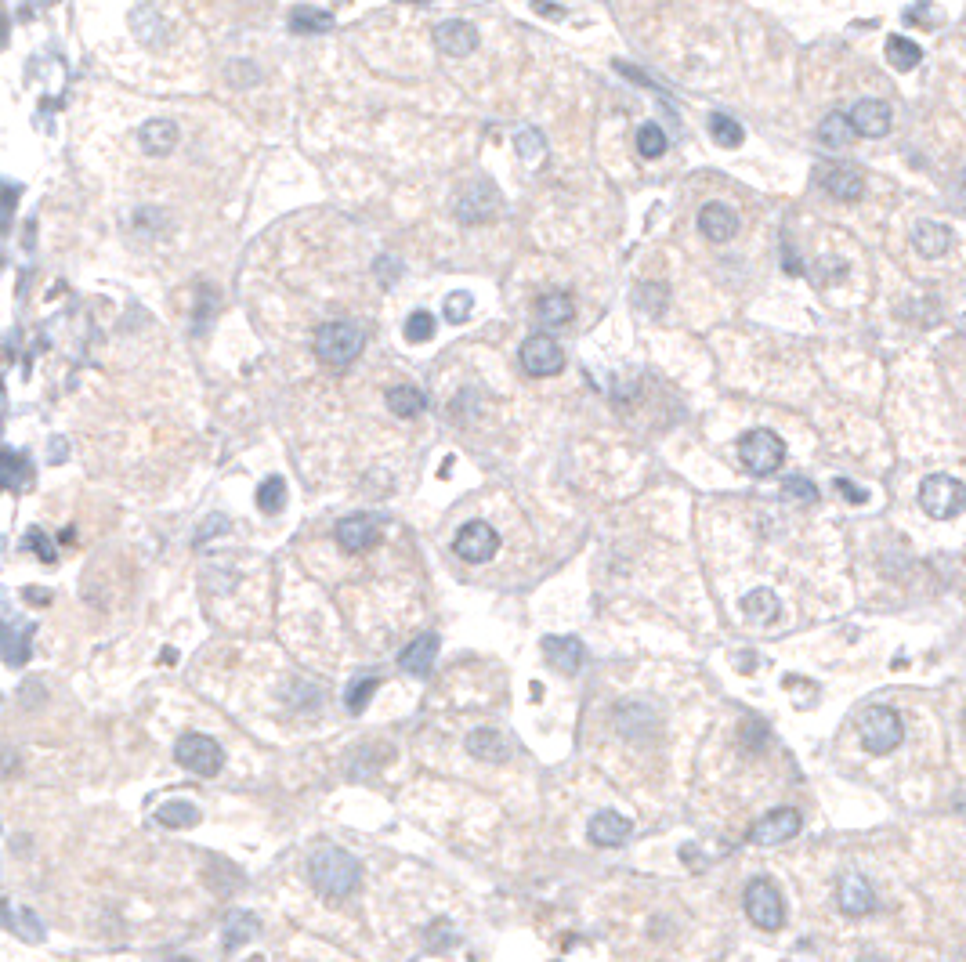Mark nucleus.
I'll use <instances>...</instances> for the list:
<instances>
[{"label":"nucleus","instance_id":"f257e3e1","mask_svg":"<svg viewBox=\"0 0 966 962\" xmlns=\"http://www.w3.org/2000/svg\"><path fill=\"white\" fill-rule=\"evenodd\" d=\"M308 876H312V883L322 890V894L337 897V901H341V897L355 894L362 868H359V861L351 858L348 850L319 847L312 858H308Z\"/></svg>","mask_w":966,"mask_h":962},{"label":"nucleus","instance_id":"f03ea898","mask_svg":"<svg viewBox=\"0 0 966 962\" xmlns=\"http://www.w3.org/2000/svg\"><path fill=\"white\" fill-rule=\"evenodd\" d=\"M735 449H739L742 471L753 474V478H771V474H778V467L786 463V442H782L775 431H768V427L746 431Z\"/></svg>","mask_w":966,"mask_h":962},{"label":"nucleus","instance_id":"7ed1b4c3","mask_svg":"<svg viewBox=\"0 0 966 962\" xmlns=\"http://www.w3.org/2000/svg\"><path fill=\"white\" fill-rule=\"evenodd\" d=\"M858 738H862L865 753L887 756L905 742V724H901L898 709L891 706H869L858 717Z\"/></svg>","mask_w":966,"mask_h":962},{"label":"nucleus","instance_id":"20e7f679","mask_svg":"<svg viewBox=\"0 0 966 962\" xmlns=\"http://www.w3.org/2000/svg\"><path fill=\"white\" fill-rule=\"evenodd\" d=\"M919 507L934 521H952L966 510V485L952 474H927L919 481Z\"/></svg>","mask_w":966,"mask_h":962},{"label":"nucleus","instance_id":"39448f33","mask_svg":"<svg viewBox=\"0 0 966 962\" xmlns=\"http://www.w3.org/2000/svg\"><path fill=\"white\" fill-rule=\"evenodd\" d=\"M366 337H362L359 326L351 322H326L315 333V355H319L326 366H348L355 355L362 351Z\"/></svg>","mask_w":966,"mask_h":962},{"label":"nucleus","instance_id":"423d86ee","mask_svg":"<svg viewBox=\"0 0 966 962\" xmlns=\"http://www.w3.org/2000/svg\"><path fill=\"white\" fill-rule=\"evenodd\" d=\"M746 915L753 919V926H760V930H768V934H775V930H782V923H786V905H782V894L775 890V883H768V879H753L746 887Z\"/></svg>","mask_w":966,"mask_h":962},{"label":"nucleus","instance_id":"0eeeda50","mask_svg":"<svg viewBox=\"0 0 966 962\" xmlns=\"http://www.w3.org/2000/svg\"><path fill=\"white\" fill-rule=\"evenodd\" d=\"M174 756L178 764L192 774H203V778H214V774L225 767V753L214 738L207 735H181L178 746H174Z\"/></svg>","mask_w":966,"mask_h":962},{"label":"nucleus","instance_id":"6e6552de","mask_svg":"<svg viewBox=\"0 0 966 962\" xmlns=\"http://www.w3.org/2000/svg\"><path fill=\"white\" fill-rule=\"evenodd\" d=\"M565 366V351L550 333H532L525 344H521V369L529 377H554Z\"/></svg>","mask_w":966,"mask_h":962},{"label":"nucleus","instance_id":"1a4fd4ad","mask_svg":"<svg viewBox=\"0 0 966 962\" xmlns=\"http://www.w3.org/2000/svg\"><path fill=\"white\" fill-rule=\"evenodd\" d=\"M453 550L464 557L467 565H485V561H493L496 550H500V536H496L493 525L471 521V525H464V529L456 532Z\"/></svg>","mask_w":966,"mask_h":962},{"label":"nucleus","instance_id":"9d476101","mask_svg":"<svg viewBox=\"0 0 966 962\" xmlns=\"http://www.w3.org/2000/svg\"><path fill=\"white\" fill-rule=\"evenodd\" d=\"M796 832H800V814H796L793 807H778V811L764 814V818L749 829V843H753V847H778V843L793 840Z\"/></svg>","mask_w":966,"mask_h":962},{"label":"nucleus","instance_id":"9b49d317","mask_svg":"<svg viewBox=\"0 0 966 962\" xmlns=\"http://www.w3.org/2000/svg\"><path fill=\"white\" fill-rule=\"evenodd\" d=\"M847 120H851V131L862 138H887L894 127V109L880 98H862Z\"/></svg>","mask_w":966,"mask_h":962},{"label":"nucleus","instance_id":"f8f14e48","mask_svg":"<svg viewBox=\"0 0 966 962\" xmlns=\"http://www.w3.org/2000/svg\"><path fill=\"white\" fill-rule=\"evenodd\" d=\"M500 210V192H496L493 181H474L471 189L460 196V203H456V217L460 221H467V225H482V221H489V217Z\"/></svg>","mask_w":966,"mask_h":962},{"label":"nucleus","instance_id":"ddd939ff","mask_svg":"<svg viewBox=\"0 0 966 962\" xmlns=\"http://www.w3.org/2000/svg\"><path fill=\"white\" fill-rule=\"evenodd\" d=\"M818 185L833 199L840 203H858L865 196V174L854 167H840V163H829V167L818 170Z\"/></svg>","mask_w":966,"mask_h":962},{"label":"nucleus","instance_id":"4468645a","mask_svg":"<svg viewBox=\"0 0 966 962\" xmlns=\"http://www.w3.org/2000/svg\"><path fill=\"white\" fill-rule=\"evenodd\" d=\"M543 659H547L554 670L576 677V673L583 670V662H587V648H583L579 637H543Z\"/></svg>","mask_w":966,"mask_h":962},{"label":"nucleus","instance_id":"2eb2a0df","mask_svg":"<svg viewBox=\"0 0 966 962\" xmlns=\"http://www.w3.org/2000/svg\"><path fill=\"white\" fill-rule=\"evenodd\" d=\"M836 901L847 915H869L876 908V894H872L869 879L858 876V872H847L836 883Z\"/></svg>","mask_w":966,"mask_h":962},{"label":"nucleus","instance_id":"dca6fc26","mask_svg":"<svg viewBox=\"0 0 966 962\" xmlns=\"http://www.w3.org/2000/svg\"><path fill=\"white\" fill-rule=\"evenodd\" d=\"M699 232L710 243H728L739 232V214L728 207V203H706L699 210Z\"/></svg>","mask_w":966,"mask_h":962},{"label":"nucleus","instance_id":"f3484780","mask_svg":"<svg viewBox=\"0 0 966 962\" xmlns=\"http://www.w3.org/2000/svg\"><path fill=\"white\" fill-rule=\"evenodd\" d=\"M590 843L594 847H619L623 840H630V832H634V821L623 818V814L616 811H601L590 818Z\"/></svg>","mask_w":966,"mask_h":962},{"label":"nucleus","instance_id":"a211bd4d","mask_svg":"<svg viewBox=\"0 0 966 962\" xmlns=\"http://www.w3.org/2000/svg\"><path fill=\"white\" fill-rule=\"evenodd\" d=\"M435 44H438V51H446L449 58H464L478 48V29H474L471 22H456V19L442 22V26L435 29Z\"/></svg>","mask_w":966,"mask_h":962},{"label":"nucleus","instance_id":"6ab92c4d","mask_svg":"<svg viewBox=\"0 0 966 962\" xmlns=\"http://www.w3.org/2000/svg\"><path fill=\"white\" fill-rule=\"evenodd\" d=\"M435 655H438V633H420L417 641H409L402 648L398 666L406 673H413V677H427L431 666H435Z\"/></svg>","mask_w":966,"mask_h":962},{"label":"nucleus","instance_id":"aec40b11","mask_svg":"<svg viewBox=\"0 0 966 962\" xmlns=\"http://www.w3.org/2000/svg\"><path fill=\"white\" fill-rule=\"evenodd\" d=\"M29 637H33V626L22 619L0 623V659L8 666H22L29 659Z\"/></svg>","mask_w":966,"mask_h":962},{"label":"nucleus","instance_id":"412c9836","mask_svg":"<svg viewBox=\"0 0 966 962\" xmlns=\"http://www.w3.org/2000/svg\"><path fill=\"white\" fill-rule=\"evenodd\" d=\"M337 543L344 550H366L377 543V521L366 518V514H355V518H344L337 525Z\"/></svg>","mask_w":966,"mask_h":962},{"label":"nucleus","instance_id":"4be33fe9","mask_svg":"<svg viewBox=\"0 0 966 962\" xmlns=\"http://www.w3.org/2000/svg\"><path fill=\"white\" fill-rule=\"evenodd\" d=\"M912 246L923 257H941L952 246V232L941 221H916V228H912Z\"/></svg>","mask_w":966,"mask_h":962},{"label":"nucleus","instance_id":"5701e85b","mask_svg":"<svg viewBox=\"0 0 966 962\" xmlns=\"http://www.w3.org/2000/svg\"><path fill=\"white\" fill-rule=\"evenodd\" d=\"M778 608H782V604H778V594L775 590H768V586H757V590H749V594L742 597V615L757 626L775 623Z\"/></svg>","mask_w":966,"mask_h":962},{"label":"nucleus","instance_id":"b1692460","mask_svg":"<svg viewBox=\"0 0 966 962\" xmlns=\"http://www.w3.org/2000/svg\"><path fill=\"white\" fill-rule=\"evenodd\" d=\"M536 319H540L543 326H565V322L576 319V301L561 290L543 293L540 301H536Z\"/></svg>","mask_w":966,"mask_h":962},{"label":"nucleus","instance_id":"393cba45","mask_svg":"<svg viewBox=\"0 0 966 962\" xmlns=\"http://www.w3.org/2000/svg\"><path fill=\"white\" fill-rule=\"evenodd\" d=\"M138 142H142L145 152H152V156H163V152H171L174 145H178V127H174L171 120H149L138 131Z\"/></svg>","mask_w":966,"mask_h":962},{"label":"nucleus","instance_id":"a878e982","mask_svg":"<svg viewBox=\"0 0 966 962\" xmlns=\"http://www.w3.org/2000/svg\"><path fill=\"white\" fill-rule=\"evenodd\" d=\"M467 753L478 756V760H503L507 756V742L500 738V731L493 727H478L467 735Z\"/></svg>","mask_w":966,"mask_h":962},{"label":"nucleus","instance_id":"bb28decb","mask_svg":"<svg viewBox=\"0 0 966 962\" xmlns=\"http://www.w3.org/2000/svg\"><path fill=\"white\" fill-rule=\"evenodd\" d=\"M384 402H388V409L395 416H420V413H424V406H427L424 391H417L413 384L391 387L388 395H384Z\"/></svg>","mask_w":966,"mask_h":962},{"label":"nucleus","instance_id":"cd10ccee","mask_svg":"<svg viewBox=\"0 0 966 962\" xmlns=\"http://www.w3.org/2000/svg\"><path fill=\"white\" fill-rule=\"evenodd\" d=\"M254 934H261L257 915L232 912V915H228V923H225V952H236V948H243V944H247Z\"/></svg>","mask_w":966,"mask_h":962},{"label":"nucleus","instance_id":"c85d7f7f","mask_svg":"<svg viewBox=\"0 0 966 962\" xmlns=\"http://www.w3.org/2000/svg\"><path fill=\"white\" fill-rule=\"evenodd\" d=\"M883 51H887V62H891L898 73H909V69H916L919 62H923V48L912 44L909 37H898V33L887 37V48Z\"/></svg>","mask_w":966,"mask_h":962},{"label":"nucleus","instance_id":"c756f323","mask_svg":"<svg viewBox=\"0 0 966 962\" xmlns=\"http://www.w3.org/2000/svg\"><path fill=\"white\" fill-rule=\"evenodd\" d=\"M818 138H822L825 149H836V152L847 149V145H851V138H854L847 113H829V116H825L822 127H818Z\"/></svg>","mask_w":966,"mask_h":962},{"label":"nucleus","instance_id":"7c9ffc66","mask_svg":"<svg viewBox=\"0 0 966 962\" xmlns=\"http://www.w3.org/2000/svg\"><path fill=\"white\" fill-rule=\"evenodd\" d=\"M290 29L294 33H326V29H333V15L308 8V4H297V8H290Z\"/></svg>","mask_w":966,"mask_h":962},{"label":"nucleus","instance_id":"2f4dec72","mask_svg":"<svg viewBox=\"0 0 966 962\" xmlns=\"http://www.w3.org/2000/svg\"><path fill=\"white\" fill-rule=\"evenodd\" d=\"M156 818H160V825H167V829H192L199 821V807L189 800H174V803H163L160 811H156Z\"/></svg>","mask_w":966,"mask_h":962},{"label":"nucleus","instance_id":"473e14b6","mask_svg":"<svg viewBox=\"0 0 966 962\" xmlns=\"http://www.w3.org/2000/svg\"><path fill=\"white\" fill-rule=\"evenodd\" d=\"M710 134H713V142H717L720 149H739V145L746 142L742 123H735V116H724V113L710 116Z\"/></svg>","mask_w":966,"mask_h":962},{"label":"nucleus","instance_id":"72a5a7b5","mask_svg":"<svg viewBox=\"0 0 966 962\" xmlns=\"http://www.w3.org/2000/svg\"><path fill=\"white\" fill-rule=\"evenodd\" d=\"M29 481V463L11 449H0V489H22Z\"/></svg>","mask_w":966,"mask_h":962},{"label":"nucleus","instance_id":"f704fd0d","mask_svg":"<svg viewBox=\"0 0 966 962\" xmlns=\"http://www.w3.org/2000/svg\"><path fill=\"white\" fill-rule=\"evenodd\" d=\"M666 149H670V138H666V131L659 123H644L641 131H637V152H641L644 160H659V156H666Z\"/></svg>","mask_w":966,"mask_h":962},{"label":"nucleus","instance_id":"c9c22d12","mask_svg":"<svg viewBox=\"0 0 966 962\" xmlns=\"http://www.w3.org/2000/svg\"><path fill=\"white\" fill-rule=\"evenodd\" d=\"M514 149H518V156L525 163H540L547 156V138L536 127H521L518 138H514Z\"/></svg>","mask_w":966,"mask_h":962},{"label":"nucleus","instance_id":"e433bc0d","mask_svg":"<svg viewBox=\"0 0 966 962\" xmlns=\"http://www.w3.org/2000/svg\"><path fill=\"white\" fill-rule=\"evenodd\" d=\"M782 500L793 503V507H811L818 500V485L811 478H789L782 485Z\"/></svg>","mask_w":966,"mask_h":962},{"label":"nucleus","instance_id":"4c0bfd02","mask_svg":"<svg viewBox=\"0 0 966 962\" xmlns=\"http://www.w3.org/2000/svg\"><path fill=\"white\" fill-rule=\"evenodd\" d=\"M286 503V485L283 478H268L265 485H261V492H257V507L265 510V514H279Z\"/></svg>","mask_w":966,"mask_h":962},{"label":"nucleus","instance_id":"58836bf2","mask_svg":"<svg viewBox=\"0 0 966 962\" xmlns=\"http://www.w3.org/2000/svg\"><path fill=\"white\" fill-rule=\"evenodd\" d=\"M377 684H380L377 677L355 680V684L348 688V695H344V706H348L351 713H362V709L370 706V698H373V691H377Z\"/></svg>","mask_w":966,"mask_h":962},{"label":"nucleus","instance_id":"ea45409f","mask_svg":"<svg viewBox=\"0 0 966 962\" xmlns=\"http://www.w3.org/2000/svg\"><path fill=\"white\" fill-rule=\"evenodd\" d=\"M435 337V315L431 312H413L406 319V340L409 344H424Z\"/></svg>","mask_w":966,"mask_h":962},{"label":"nucleus","instance_id":"a19ab883","mask_svg":"<svg viewBox=\"0 0 966 962\" xmlns=\"http://www.w3.org/2000/svg\"><path fill=\"white\" fill-rule=\"evenodd\" d=\"M471 308H474V297H471V293H467V290H456V293H449V297H446V308H442V312H446L449 322H464L467 315H471Z\"/></svg>","mask_w":966,"mask_h":962},{"label":"nucleus","instance_id":"79ce46f5","mask_svg":"<svg viewBox=\"0 0 966 962\" xmlns=\"http://www.w3.org/2000/svg\"><path fill=\"white\" fill-rule=\"evenodd\" d=\"M15 199H19V185H8V181H0V228H8L11 210H15Z\"/></svg>","mask_w":966,"mask_h":962},{"label":"nucleus","instance_id":"37998d69","mask_svg":"<svg viewBox=\"0 0 966 962\" xmlns=\"http://www.w3.org/2000/svg\"><path fill=\"white\" fill-rule=\"evenodd\" d=\"M833 489L840 492V496H843V500H847V503H869V492H865L862 485H851V481H847V478H836V481H833Z\"/></svg>","mask_w":966,"mask_h":962},{"label":"nucleus","instance_id":"c03bdc74","mask_svg":"<svg viewBox=\"0 0 966 962\" xmlns=\"http://www.w3.org/2000/svg\"><path fill=\"white\" fill-rule=\"evenodd\" d=\"M948 199H952V207L966 214V170H959L956 178H952V185H948Z\"/></svg>","mask_w":966,"mask_h":962},{"label":"nucleus","instance_id":"a18cd8bd","mask_svg":"<svg viewBox=\"0 0 966 962\" xmlns=\"http://www.w3.org/2000/svg\"><path fill=\"white\" fill-rule=\"evenodd\" d=\"M15 930H19L26 941H40V923L29 912H22L19 919H15Z\"/></svg>","mask_w":966,"mask_h":962},{"label":"nucleus","instance_id":"49530a36","mask_svg":"<svg viewBox=\"0 0 966 962\" xmlns=\"http://www.w3.org/2000/svg\"><path fill=\"white\" fill-rule=\"evenodd\" d=\"M29 539H33V547H37L40 561H55V550H51V543H48V536H44V532L33 529V532H29V536H26V543H29Z\"/></svg>","mask_w":966,"mask_h":962},{"label":"nucleus","instance_id":"de8ad7c7","mask_svg":"<svg viewBox=\"0 0 966 962\" xmlns=\"http://www.w3.org/2000/svg\"><path fill=\"white\" fill-rule=\"evenodd\" d=\"M941 15L930 4H916V8H909L905 11V22H938Z\"/></svg>","mask_w":966,"mask_h":962},{"label":"nucleus","instance_id":"09e8293b","mask_svg":"<svg viewBox=\"0 0 966 962\" xmlns=\"http://www.w3.org/2000/svg\"><path fill=\"white\" fill-rule=\"evenodd\" d=\"M536 11H540V15H558V19L565 15V8H547V4H536Z\"/></svg>","mask_w":966,"mask_h":962},{"label":"nucleus","instance_id":"8fccbe9b","mask_svg":"<svg viewBox=\"0 0 966 962\" xmlns=\"http://www.w3.org/2000/svg\"><path fill=\"white\" fill-rule=\"evenodd\" d=\"M8 40V22H4V15H0V44Z\"/></svg>","mask_w":966,"mask_h":962},{"label":"nucleus","instance_id":"3c124183","mask_svg":"<svg viewBox=\"0 0 966 962\" xmlns=\"http://www.w3.org/2000/svg\"><path fill=\"white\" fill-rule=\"evenodd\" d=\"M174 962H189V959H174Z\"/></svg>","mask_w":966,"mask_h":962}]
</instances>
